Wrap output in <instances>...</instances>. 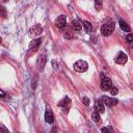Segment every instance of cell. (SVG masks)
Instances as JSON below:
<instances>
[{
    "label": "cell",
    "mask_w": 133,
    "mask_h": 133,
    "mask_svg": "<svg viewBox=\"0 0 133 133\" xmlns=\"http://www.w3.org/2000/svg\"><path fill=\"white\" fill-rule=\"evenodd\" d=\"M109 91H110V94H111L112 96H115V95H117V92H118V89H117L116 87L112 86V87L109 89Z\"/></svg>",
    "instance_id": "18"
},
{
    "label": "cell",
    "mask_w": 133,
    "mask_h": 133,
    "mask_svg": "<svg viewBox=\"0 0 133 133\" xmlns=\"http://www.w3.org/2000/svg\"><path fill=\"white\" fill-rule=\"evenodd\" d=\"M114 27H115L114 22H108V23L103 24L102 27H101V34L104 35V36H108V35H110V34L113 32Z\"/></svg>",
    "instance_id": "1"
},
{
    "label": "cell",
    "mask_w": 133,
    "mask_h": 133,
    "mask_svg": "<svg viewBox=\"0 0 133 133\" xmlns=\"http://www.w3.org/2000/svg\"><path fill=\"white\" fill-rule=\"evenodd\" d=\"M45 121L48 123V124H52L54 122V115H53V112L50 108H47L46 109V112H45Z\"/></svg>",
    "instance_id": "8"
},
{
    "label": "cell",
    "mask_w": 133,
    "mask_h": 133,
    "mask_svg": "<svg viewBox=\"0 0 133 133\" xmlns=\"http://www.w3.org/2000/svg\"><path fill=\"white\" fill-rule=\"evenodd\" d=\"M42 32H43V28L41 27L39 24H36V25H34L33 27H31V28L29 29V35H30L31 37L37 36V35H39Z\"/></svg>",
    "instance_id": "4"
},
{
    "label": "cell",
    "mask_w": 133,
    "mask_h": 133,
    "mask_svg": "<svg viewBox=\"0 0 133 133\" xmlns=\"http://www.w3.org/2000/svg\"><path fill=\"white\" fill-rule=\"evenodd\" d=\"M126 39H127V42H128V43H131V42H133V34H132V33H129V34H127V36H126Z\"/></svg>",
    "instance_id": "20"
},
{
    "label": "cell",
    "mask_w": 133,
    "mask_h": 133,
    "mask_svg": "<svg viewBox=\"0 0 133 133\" xmlns=\"http://www.w3.org/2000/svg\"><path fill=\"white\" fill-rule=\"evenodd\" d=\"M101 131L102 132H110V131H112V129L110 127H105V128H102Z\"/></svg>",
    "instance_id": "21"
},
{
    "label": "cell",
    "mask_w": 133,
    "mask_h": 133,
    "mask_svg": "<svg viewBox=\"0 0 133 133\" xmlns=\"http://www.w3.org/2000/svg\"><path fill=\"white\" fill-rule=\"evenodd\" d=\"M65 24H66V18H65V16H63V15L59 16V17L55 20V25H56V27H58V28L64 27Z\"/></svg>",
    "instance_id": "7"
},
{
    "label": "cell",
    "mask_w": 133,
    "mask_h": 133,
    "mask_svg": "<svg viewBox=\"0 0 133 133\" xmlns=\"http://www.w3.org/2000/svg\"><path fill=\"white\" fill-rule=\"evenodd\" d=\"M95 110L98 111L99 113H103L105 111V107H104V103L102 100H97L95 103Z\"/></svg>",
    "instance_id": "10"
},
{
    "label": "cell",
    "mask_w": 133,
    "mask_h": 133,
    "mask_svg": "<svg viewBox=\"0 0 133 133\" xmlns=\"http://www.w3.org/2000/svg\"><path fill=\"white\" fill-rule=\"evenodd\" d=\"M119 27H121V29H122L123 31H125V32H130V27H129V25H128L125 21H123V20H119Z\"/></svg>",
    "instance_id": "13"
},
{
    "label": "cell",
    "mask_w": 133,
    "mask_h": 133,
    "mask_svg": "<svg viewBox=\"0 0 133 133\" xmlns=\"http://www.w3.org/2000/svg\"><path fill=\"white\" fill-rule=\"evenodd\" d=\"M82 102H83V104L86 105V106H88L89 103H90V101H89V99H88L87 97H83V98H82Z\"/></svg>",
    "instance_id": "19"
},
{
    "label": "cell",
    "mask_w": 133,
    "mask_h": 133,
    "mask_svg": "<svg viewBox=\"0 0 133 133\" xmlns=\"http://www.w3.org/2000/svg\"><path fill=\"white\" fill-rule=\"evenodd\" d=\"M102 101L106 106H109V107L115 106L118 103V101L116 99H113V98H110V97H107V96H103L102 97Z\"/></svg>",
    "instance_id": "5"
},
{
    "label": "cell",
    "mask_w": 133,
    "mask_h": 133,
    "mask_svg": "<svg viewBox=\"0 0 133 133\" xmlns=\"http://www.w3.org/2000/svg\"><path fill=\"white\" fill-rule=\"evenodd\" d=\"M72 27H73V29L76 30V31H80V30L82 29V25H81L77 20H73V21H72Z\"/></svg>",
    "instance_id": "14"
},
{
    "label": "cell",
    "mask_w": 133,
    "mask_h": 133,
    "mask_svg": "<svg viewBox=\"0 0 133 133\" xmlns=\"http://www.w3.org/2000/svg\"><path fill=\"white\" fill-rule=\"evenodd\" d=\"M58 106L59 107H62V108H64L66 110H69V108L71 106V100H70V98L66 97V98L62 99L60 102H58Z\"/></svg>",
    "instance_id": "11"
},
{
    "label": "cell",
    "mask_w": 133,
    "mask_h": 133,
    "mask_svg": "<svg viewBox=\"0 0 133 133\" xmlns=\"http://www.w3.org/2000/svg\"><path fill=\"white\" fill-rule=\"evenodd\" d=\"M73 68H74V70H75L76 72L83 73V72H85V71L88 69V64H87V62L84 61V60H78V61H76V62L74 63Z\"/></svg>",
    "instance_id": "2"
},
{
    "label": "cell",
    "mask_w": 133,
    "mask_h": 133,
    "mask_svg": "<svg viewBox=\"0 0 133 133\" xmlns=\"http://www.w3.org/2000/svg\"><path fill=\"white\" fill-rule=\"evenodd\" d=\"M83 27L85 28V30L87 31V32H89L90 30H91V23H89L88 21H83Z\"/></svg>",
    "instance_id": "17"
},
{
    "label": "cell",
    "mask_w": 133,
    "mask_h": 133,
    "mask_svg": "<svg viewBox=\"0 0 133 133\" xmlns=\"http://www.w3.org/2000/svg\"><path fill=\"white\" fill-rule=\"evenodd\" d=\"M52 65H53V68L56 70V69H58V63L56 62V60H52Z\"/></svg>",
    "instance_id": "22"
},
{
    "label": "cell",
    "mask_w": 133,
    "mask_h": 133,
    "mask_svg": "<svg viewBox=\"0 0 133 133\" xmlns=\"http://www.w3.org/2000/svg\"><path fill=\"white\" fill-rule=\"evenodd\" d=\"M46 61H47V58H46V54H41L38 56V59H37V66L39 70H43L45 64H46Z\"/></svg>",
    "instance_id": "12"
},
{
    "label": "cell",
    "mask_w": 133,
    "mask_h": 133,
    "mask_svg": "<svg viewBox=\"0 0 133 133\" xmlns=\"http://www.w3.org/2000/svg\"><path fill=\"white\" fill-rule=\"evenodd\" d=\"M111 87H112V81H111V79L108 78V77H103L102 78V81H101V88L103 90L107 91Z\"/></svg>",
    "instance_id": "3"
},
{
    "label": "cell",
    "mask_w": 133,
    "mask_h": 133,
    "mask_svg": "<svg viewBox=\"0 0 133 133\" xmlns=\"http://www.w3.org/2000/svg\"><path fill=\"white\" fill-rule=\"evenodd\" d=\"M41 42H42V38H35V39H33V41L29 44V50L35 52V51L38 49V47H39V45H41Z\"/></svg>",
    "instance_id": "9"
},
{
    "label": "cell",
    "mask_w": 133,
    "mask_h": 133,
    "mask_svg": "<svg viewBox=\"0 0 133 133\" xmlns=\"http://www.w3.org/2000/svg\"><path fill=\"white\" fill-rule=\"evenodd\" d=\"M91 119L94 121V122H96V123H98L99 121H100V113L98 112V111H92L91 112Z\"/></svg>",
    "instance_id": "16"
},
{
    "label": "cell",
    "mask_w": 133,
    "mask_h": 133,
    "mask_svg": "<svg viewBox=\"0 0 133 133\" xmlns=\"http://www.w3.org/2000/svg\"><path fill=\"white\" fill-rule=\"evenodd\" d=\"M127 60H128V56H127L124 52H119V53L115 56V58H114V61H115L117 64H125V63L127 62Z\"/></svg>",
    "instance_id": "6"
},
{
    "label": "cell",
    "mask_w": 133,
    "mask_h": 133,
    "mask_svg": "<svg viewBox=\"0 0 133 133\" xmlns=\"http://www.w3.org/2000/svg\"><path fill=\"white\" fill-rule=\"evenodd\" d=\"M103 7V0H95V8L97 11L101 10Z\"/></svg>",
    "instance_id": "15"
}]
</instances>
